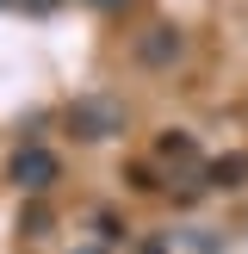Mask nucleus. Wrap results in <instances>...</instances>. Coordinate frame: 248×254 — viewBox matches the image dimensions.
Here are the masks:
<instances>
[{
    "label": "nucleus",
    "mask_w": 248,
    "mask_h": 254,
    "mask_svg": "<svg viewBox=\"0 0 248 254\" xmlns=\"http://www.w3.org/2000/svg\"><path fill=\"white\" fill-rule=\"evenodd\" d=\"M68 130L74 136H87V143H99V136H118L124 130V106L112 93H81L68 106Z\"/></svg>",
    "instance_id": "nucleus-1"
},
{
    "label": "nucleus",
    "mask_w": 248,
    "mask_h": 254,
    "mask_svg": "<svg viewBox=\"0 0 248 254\" xmlns=\"http://www.w3.org/2000/svg\"><path fill=\"white\" fill-rule=\"evenodd\" d=\"M56 174H62V161L50 155V149H37V143H25L19 155H12V186H19V192H50Z\"/></svg>",
    "instance_id": "nucleus-2"
},
{
    "label": "nucleus",
    "mask_w": 248,
    "mask_h": 254,
    "mask_svg": "<svg viewBox=\"0 0 248 254\" xmlns=\"http://www.w3.org/2000/svg\"><path fill=\"white\" fill-rule=\"evenodd\" d=\"M136 56L143 62H174L180 56V31H174V25H149V31L136 37Z\"/></svg>",
    "instance_id": "nucleus-3"
},
{
    "label": "nucleus",
    "mask_w": 248,
    "mask_h": 254,
    "mask_svg": "<svg viewBox=\"0 0 248 254\" xmlns=\"http://www.w3.org/2000/svg\"><path fill=\"white\" fill-rule=\"evenodd\" d=\"M248 180V155H217L211 161V186H242Z\"/></svg>",
    "instance_id": "nucleus-4"
},
{
    "label": "nucleus",
    "mask_w": 248,
    "mask_h": 254,
    "mask_svg": "<svg viewBox=\"0 0 248 254\" xmlns=\"http://www.w3.org/2000/svg\"><path fill=\"white\" fill-rule=\"evenodd\" d=\"M87 6H99V12H118V6H130V0H87Z\"/></svg>",
    "instance_id": "nucleus-5"
},
{
    "label": "nucleus",
    "mask_w": 248,
    "mask_h": 254,
    "mask_svg": "<svg viewBox=\"0 0 248 254\" xmlns=\"http://www.w3.org/2000/svg\"><path fill=\"white\" fill-rule=\"evenodd\" d=\"M25 6H31V12H50V6H62V0H25Z\"/></svg>",
    "instance_id": "nucleus-6"
}]
</instances>
